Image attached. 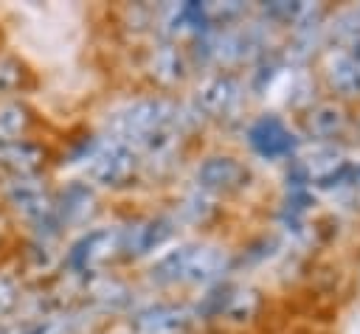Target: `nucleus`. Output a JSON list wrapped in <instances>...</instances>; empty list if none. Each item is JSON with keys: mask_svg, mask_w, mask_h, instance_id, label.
<instances>
[{"mask_svg": "<svg viewBox=\"0 0 360 334\" xmlns=\"http://www.w3.org/2000/svg\"><path fill=\"white\" fill-rule=\"evenodd\" d=\"M20 300H22L20 283L11 275H3L0 272V323L8 320V317H14V312L20 309Z\"/></svg>", "mask_w": 360, "mask_h": 334, "instance_id": "6e6552de", "label": "nucleus"}, {"mask_svg": "<svg viewBox=\"0 0 360 334\" xmlns=\"http://www.w3.org/2000/svg\"><path fill=\"white\" fill-rule=\"evenodd\" d=\"M45 146L25 138L14 143H0V168L6 177H28V174H42L45 166Z\"/></svg>", "mask_w": 360, "mask_h": 334, "instance_id": "7ed1b4c3", "label": "nucleus"}, {"mask_svg": "<svg viewBox=\"0 0 360 334\" xmlns=\"http://www.w3.org/2000/svg\"><path fill=\"white\" fill-rule=\"evenodd\" d=\"M3 196H6V205L17 216H22L25 222H31L34 227H42V222H48V219L56 216V199L48 191L42 174L6 177Z\"/></svg>", "mask_w": 360, "mask_h": 334, "instance_id": "f257e3e1", "label": "nucleus"}, {"mask_svg": "<svg viewBox=\"0 0 360 334\" xmlns=\"http://www.w3.org/2000/svg\"><path fill=\"white\" fill-rule=\"evenodd\" d=\"M197 177H200V182L208 185V188H225V185L236 182L239 168H236V163H231L228 157H211V160H205V163L200 166Z\"/></svg>", "mask_w": 360, "mask_h": 334, "instance_id": "0eeeda50", "label": "nucleus"}, {"mask_svg": "<svg viewBox=\"0 0 360 334\" xmlns=\"http://www.w3.org/2000/svg\"><path fill=\"white\" fill-rule=\"evenodd\" d=\"M34 87V70L11 51H0V98H20Z\"/></svg>", "mask_w": 360, "mask_h": 334, "instance_id": "20e7f679", "label": "nucleus"}, {"mask_svg": "<svg viewBox=\"0 0 360 334\" xmlns=\"http://www.w3.org/2000/svg\"><path fill=\"white\" fill-rule=\"evenodd\" d=\"M34 115L22 98H0V143L25 140L31 132Z\"/></svg>", "mask_w": 360, "mask_h": 334, "instance_id": "423d86ee", "label": "nucleus"}, {"mask_svg": "<svg viewBox=\"0 0 360 334\" xmlns=\"http://www.w3.org/2000/svg\"><path fill=\"white\" fill-rule=\"evenodd\" d=\"M87 177L101 185H118L127 182L135 171V152L124 140H107L96 146V152L87 157Z\"/></svg>", "mask_w": 360, "mask_h": 334, "instance_id": "f03ea898", "label": "nucleus"}, {"mask_svg": "<svg viewBox=\"0 0 360 334\" xmlns=\"http://www.w3.org/2000/svg\"><path fill=\"white\" fill-rule=\"evenodd\" d=\"M0 334H6V328H3V323H0Z\"/></svg>", "mask_w": 360, "mask_h": 334, "instance_id": "1a4fd4ad", "label": "nucleus"}, {"mask_svg": "<svg viewBox=\"0 0 360 334\" xmlns=\"http://www.w3.org/2000/svg\"><path fill=\"white\" fill-rule=\"evenodd\" d=\"M135 334H180L186 328V314L177 306H152L132 320Z\"/></svg>", "mask_w": 360, "mask_h": 334, "instance_id": "39448f33", "label": "nucleus"}]
</instances>
